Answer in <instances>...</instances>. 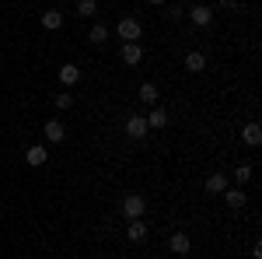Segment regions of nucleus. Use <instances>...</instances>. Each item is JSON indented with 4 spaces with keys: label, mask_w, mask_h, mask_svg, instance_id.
<instances>
[{
    "label": "nucleus",
    "mask_w": 262,
    "mask_h": 259,
    "mask_svg": "<svg viewBox=\"0 0 262 259\" xmlns=\"http://www.w3.org/2000/svg\"><path fill=\"white\" fill-rule=\"evenodd\" d=\"M116 32H119L122 42H137L143 35V25L137 18H119V25H116Z\"/></svg>",
    "instance_id": "nucleus-1"
},
{
    "label": "nucleus",
    "mask_w": 262,
    "mask_h": 259,
    "mask_svg": "<svg viewBox=\"0 0 262 259\" xmlns=\"http://www.w3.org/2000/svg\"><path fill=\"white\" fill-rule=\"evenodd\" d=\"M143 210H147V203H143V196H137V193H129V196L122 200V214H126L129 221L143 217Z\"/></svg>",
    "instance_id": "nucleus-2"
},
{
    "label": "nucleus",
    "mask_w": 262,
    "mask_h": 259,
    "mask_svg": "<svg viewBox=\"0 0 262 259\" xmlns=\"http://www.w3.org/2000/svg\"><path fill=\"white\" fill-rule=\"evenodd\" d=\"M242 140L248 144V147H259L262 144V126L259 123H245L242 126Z\"/></svg>",
    "instance_id": "nucleus-3"
},
{
    "label": "nucleus",
    "mask_w": 262,
    "mask_h": 259,
    "mask_svg": "<svg viewBox=\"0 0 262 259\" xmlns=\"http://www.w3.org/2000/svg\"><path fill=\"white\" fill-rule=\"evenodd\" d=\"M140 60H143V46H137V42H122V63L137 67Z\"/></svg>",
    "instance_id": "nucleus-4"
},
{
    "label": "nucleus",
    "mask_w": 262,
    "mask_h": 259,
    "mask_svg": "<svg viewBox=\"0 0 262 259\" xmlns=\"http://www.w3.org/2000/svg\"><path fill=\"white\" fill-rule=\"evenodd\" d=\"M168 249H171L175 256H185V252L192 249V242H189V235H185V231H175V235H171V242H168Z\"/></svg>",
    "instance_id": "nucleus-5"
},
{
    "label": "nucleus",
    "mask_w": 262,
    "mask_h": 259,
    "mask_svg": "<svg viewBox=\"0 0 262 259\" xmlns=\"http://www.w3.org/2000/svg\"><path fill=\"white\" fill-rule=\"evenodd\" d=\"M189 18H192V25H200V28H206V25L213 21V11H210L206 4H196V7L189 11Z\"/></svg>",
    "instance_id": "nucleus-6"
},
{
    "label": "nucleus",
    "mask_w": 262,
    "mask_h": 259,
    "mask_svg": "<svg viewBox=\"0 0 262 259\" xmlns=\"http://www.w3.org/2000/svg\"><path fill=\"white\" fill-rule=\"evenodd\" d=\"M46 158H49V154H46V147H42V144H32V147L25 151V161H28L32 168H42V165H46Z\"/></svg>",
    "instance_id": "nucleus-7"
},
{
    "label": "nucleus",
    "mask_w": 262,
    "mask_h": 259,
    "mask_svg": "<svg viewBox=\"0 0 262 259\" xmlns=\"http://www.w3.org/2000/svg\"><path fill=\"white\" fill-rule=\"evenodd\" d=\"M126 133L133 140H143L147 137V119L143 116H129V123H126Z\"/></svg>",
    "instance_id": "nucleus-8"
},
{
    "label": "nucleus",
    "mask_w": 262,
    "mask_h": 259,
    "mask_svg": "<svg viewBox=\"0 0 262 259\" xmlns=\"http://www.w3.org/2000/svg\"><path fill=\"white\" fill-rule=\"evenodd\" d=\"M164 126H168V112H164L161 105H154L150 116H147V130H164Z\"/></svg>",
    "instance_id": "nucleus-9"
},
{
    "label": "nucleus",
    "mask_w": 262,
    "mask_h": 259,
    "mask_svg": "<svg viewBox=\"0 0 262 259\" xmlns=\"http://www.w3.org/2000/svg\"><path fill=\"white\" fill-rule=\"evenodd\" d=\"M67 137V126L60 119H46V140H53V144H60Z\"/></svg>",
    "instance_id": "nucleus-10"
},
{
    "label": "nucleus",
    "mask_w": 262,
    "mask_h": 259,
    "mask_svg": "<svg viewBox=\"0 0 262 259\" xmlns=\"http://www.w3.org/2000/svg\"><path fill=\"white\" fill-rule=\"evenodd\" d=\"M60 81L67 84V88L77 84V81H81V67H77V63H63V67H60Z\"/></svg>",
    "instance_id": "nucleus-11"
},
{
    "label": "nucleus",
    "mask_w": 262,
    "mask_h": 259,
    "mask_svg": "<svg viewBox=\"0 0 262 259\" xmlns=\"http://www.w3.org/2000/svg\"><path fill=\"white\" fill-rule=\"evenodd\" d=\"M126 238H129V242H143V238H147V224H143L140 217L129 221V228H126Z\"/></svg>",
    "instance_id": "nucleus-12"
},
{
    "label": "nucleus",
    "mask_w": 262,
    "mask_h": 259,
    "mask_svg": "<svg viewBox=\"0 0 262 259\" xmlns=\"http://www.w3.org/2000/svg\"><path fill=\"white\" fill-rule=\"evenodd\" d=\"M185 70L203 74V70H206V56H203V53H185Z\"/></svg>",
    "instance_id": "nucleus-13"
},
{
    "label": "nucleus",
    "mask_w": 262,
    "mask_h": 259,
    "mask_svg": "<svg viewBox=\"0 0 262 259\" xmlns=\"http://www.w3.org/2000/svg\"><path fill=\"white\" fill-rule=\"evenodd\" d=\"M224 203H227L231 210L245 207V189H224Z\"/></svg>",
    "instance_id": "nucleus-14"
},
{
    "label": "nucleus",
    "mask_w": 262,
    "mask_h": 259,
    "mask_svg": "<svg viewBox=\"0 0 262 259\" xmlns=\"http://www.w3.org/2000/svg\"><path fill=\"white\" fill-rule=\"evenodd\" d=\"M224 189H227V175H224V172H217V175H210V179H206V193H213V196H217V193H224Z\"/></svg>",
    "instance_id": "nucleus-15"
},
{
    "label": "nucleus",
    "mask_w": 262,
    "mask_h": 259,
    "mask_svg": "<svg viewBox=\"0 0 262 259\" xmlns=\"http://www.w3.org/2000/svg\"><path fill=\"white\" fill-rule=\"evenodd\" d=\"M42 28H49V32L63 28V14L60 11H46V14H42Z\"/></svg>",
    "instance_id": "nucleus-16"
},
{
    "label": "nucleus",
    "mask_w": 262,
    "mask_h": 259,
    "mask_svg": "<svg viewBox=\"0 0 262 259\" xmlns=\"http://www.w3.org/2000/svg\"><path fill=\"white\" fill-rule=\"evenodd\" d=\"M140 102H147V105H158V84L143 81V84H140Z\"/></svg>",
    "instance_id": "nucleus-17"
},
{
    "label": "nucleus",
    "mask_w": 262,
    "mask_h": 259,
    "mask_svg": "<svg viewBox=\"0 0 262 259\" xmlns=\"http://www.w3.org/2000/svg\"><path fill=\"white\" fill-rule=\"evenodd\" d=\"M88 39L95 42V46H101V42L108 39V28H105L101 21H98V25H91V32H88Z\"/></svg>",
    "instance_id": "nucleus-18"
},
{
    "label": "nucleus",
    "mask_w": 262,
    "mask_h": 259,
    "mask_svg": "<svg viewBox=\"0 0 262 259\" xmlns=\"http://www.w3.org/2000/svg\"><path fill=\"white\" fill-rule=\"evenodd\" d=\"M77 14H81V18H95V14H98V4H95V0H77Z\"/></svg>",
    "instance_id": "nucleus-19"
},
{
    "label": "nucleus",
    "mask_w": 262,
    "mask_h": 259,
    "mask_svg": "<svg viewBox=\"0 0 262 259\" xmlns=\"http://www.w3.org/2000/svg\"><path fill=\"white\" fill-rule=\"evenodd\" d=\"M53 105H56V109H74V95H70V91H60V95L53 98Z\"/></svg>",
    "instance_id": "nucleus-20"
},
{
    "label": "nucleus",
    "mask_w": 262,
    "mask_h": 259,
    "mask_svg": "<svg viewBox=\"0 0 262 259\" xmlns=\"http://www.w3.org/2000/svg\"><path fill=\"white\" fill-rule=\"evenodd\" d=\"M234 179H238V186H245V182L252 179V165H238L234 168Z\"/></svg>",
    "instance_id": "nucleus-21"
},
{
    "label": "nucleus",
    "mask_w": 262,
    "mask_h": 259,
    "mask_svg": "<svg viewBox=\"0 0 262 259\" xmlns=\"http://www.w3.org/2000/svg\"><path fill=\"white\" fill-rule=\"evenodd\" d=\"M150 4H154V7H161V4H164V0H150Z\"/></svg>",
    "instance_id": "nucleus-22"
},
{
    "label": "nucleus",
    "mask_w": 262,
    "mask_h": 259,
    "mask_svg": "<svg viewBox=\"0 0 262 259\" xmlns=\"http://www.w3.org/2000/svg\"><path fill=\"white\" fill-rule=\"evenodd\" d=\"M221 4H227V7H231V4H234V0H221Z\"/></svg>",
    "instance_id": "nucleus-23"
}]
</instances>
